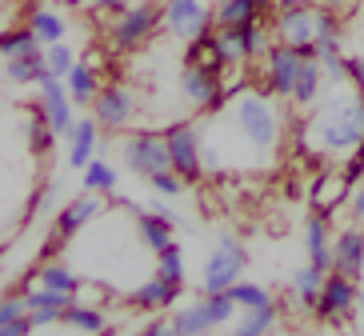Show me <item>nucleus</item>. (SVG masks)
I'll use <instances>...</instances> for the list:
<instances>
[{
  "mask_svg": "<svg viewBox=\"0 0 364 336\" xmlns=\"http://www.w3.org/2000/svg\"><path fill=\"white\" fill-rule=\"evenodd\" d=\"M181 288H184V284H172V281H164L161 272H152V281H144L140 288H132L129 304L136 308V313H144V316L172 313V308H176V296H181Z\"/></svg>",
  "mask_w": 364,
  "mask_h": 336,
  "instance_id": "nucleus-18",
  "label": "nucleus"
},
{
  "mask_svg": "<svg viewBox=\"0 0 364 336\" xmlns=\"http://www.w3.org/2000/svg\"><path fill=\"white\" fill-rule=\"evenodd\" d=\"M48 76V65H44V48L36 53H24V56H9L4 60V80L12 88H28V85H41Z\"/></svg>",
  "mask_w": 364,
  "mask_h": 336,
  "instance_id": "nucleus-26",
  "label": "nucleus"
},
{
  "mask_svg": "<svg viewBox=\"0 0 364 336\" xmlns=\"http://www.w3.org/2000/svg\"><path fill=\"white\" fill-rule=\"evenodd\" d=\"M264 4H277V0H264Z\"/></svg>",
  "mask_w": 364,
  "mask_h": 336,
  "instance_id": "nucleus-53",
  "label": "nucleus"
},
{
  "mask_svg": "<svg viewBox=\"0 0 364 336\" xmlns=\"http://www.w3.org/2000/svg\"><path fill=\"white\" fill-rule=\"evenodd\" d=\"M120 161H124V168L136 176H144L149 180L152 173H164V168H172V148H168V136L156 129H140L132 132V136H124V144H120Z\"/></svg>",
  "mask_w": 364,
  "mask_h": 336,
  "instance_id": "nucleus-9",
  "label": "nucleus"
},
{
  "mask_svg": "<svg viewBox=\"0 0 364 336\" xmlns=\"http://www.w3.org/2000/svg\"><path fill=\"white\" fill-rule=\"evenodd\" d=\"M100 124L97 116L88 112V116L76 120V129L68 132V168H85L88 161H97L100 156Z\"/></svg>",
  "mask_w": 364,
  "mask_h": 336,
  "instance_id": "nucleus-21",
  "label": "nucleus"
},
{
  "mask_svg": "<svg viewBox=\"0 0 364 336\" xmlns=\"http://www.w3.org/2000/svg\"><path fill=\"white\" fill-rule=\"evenodd\" d=\"M360 4H364V0H360Z\"/></svg>",
  "mask_w": 364,
  "mask_h": 336,
  "instance_id": "nucleus-54",
  "label": "nucleus"
},
{
  "mask_svg": "<svg viewBox=\"0 0 364 336\" xmlns=\"http://www.w3.org/2000/svg\"><path fill=\"white\" fill-rule=\"evenodd\" d=\"M28 316H33L36 328H53V325H60V316L65 313H28Z\"/></svg>",
  "mask_w": 364,
  "mask_h": 336,
  "instance_id": "nucleus-48",
  "label": "nucleus"
},
{
  "mask_svg": "<svg viewBox=\"0 0 364 336\" xmlns=\"http://www.w3.org/2000/svg\"><path fill=\"white\" fill-rule=\"evenodd\" d=\"M161 28H164V4H156V0H136V4H129L124 12L112 16L108 44H112L117 53H136V48H144Z\"/></svg>",
  "mask_w": 364,
  "mask_h": 336,
  "instance_id": "nucleus-3",
  "label": "nucleus"
},
{
  "mask_svg": "<svg viewBox=\"0 0 364 336\" xmlns=\"http://www.w3.org/2000/svg\"><path fill=\"white\" fill-rule=\"evenodd\" d=\"M28 281H33V284H48V288H65V293H73V296L80 293V276H76L73 264L60 261V256H56V261H41V269H36Z\"/></svg>",
  "mask_w": 364,
  "mask_h": 336,
  "instance_id": "nucleus-30",
  "label": "nucleus"
},
{
  "mask_svg": "<svg viewBox=\"0 0 364 336\" xmlns=\"http://www.w3.org/2000/svg\"><path fill=\"white\" fill-rule=\"evenodd\" d=\"M24 296H28V313H65L68 304L76 300L73 293H65V288H48V284H28Z\"/></svg>",
  "mask_w": 364,
  "mask_h": 336,
  "instance_id": "nucleus-34",
  "label": "nucleus"
},
{
  "mask_svg": "<svg viewBox=\"0 0 364 336\" xmlns=\"http://www.w3.org/2000/svg\"><path fill=\"white\" fill-rule=\"evenodd\" d=\"M28 332H36L33 316H21V320H4V325H0V336H28Z\"/></svg>",
  "mask_w": 364,
  "mask_h": 336,
  "instance_id": "nucleus-46",
  "label": "nucleus"
},
{
  "mask_svg": "<svg viewBox=\"0 0 364 336\" xmlns=\"http://www.w3.org/2000/svg\"><path fill=\"white\" fill-rule=\"evenodd\" d=\"M280 325V308L272 300L257 304V308H240V316L232 320V332L236 336H264Z\"/></svg>",
  "mask_w": 364,
  "mask_h": 336,
  "instance_id": "nucleus-29",
  "label": "nucleus"
},
{
  "mask_svg": "<svg viewBox=\"0 0 364 336\" xmlns=\"http://www.w3.org/2000/svg\"><path fill=\"white\" fill-rule=\"evenodd\" d=\"M44 65H48V76L65 80V76L76 68V53H73V44H65V40L48 44V48H44Z\"/></svg>",
  "mask_w": 364,
  "mask_h": 336,
  "instance_id": "nucleus-38",
  "label": "nucleus"
},
{
  "mask_svg": "<svg viewBox=\"0 0 364 336\" xmlns=\"http://www.w3.org/2000/svg\"><path fill=\"white\" fill-rule=\"evenodd\" d=\"M348 196H353V185L344 173H316L309 185V208L321 217H332L341 205H348Z\"/></svg>",
  "mask_w": 364,
  "mask_h": 336,
  "instance_id": "nucleus-17",
  "label": "nucleus"
},
{
  "mask_svg": "<svg viewBox=\"0 0 364 336\" xmlns=\"http://www.w3.org/2000/svg\"><path fill=\"white\" fill-rule=\"evenodd\" d=\"M181 88L184 104L196 112V116H216V112H225L228 104V92H225V72L220 68H208V65H184L181 68Z\"/></svg>",
  "mask_w": 364,
  "mask_h": 336,
  "instance_id": "nucleus-6",
  "label": "nucleus"
},
{
  "mask_svg": "<svg viewBox=\"0 0 364 336\" xmlns=\"http://www.w3.org/2000/svg\"><path fill=\"white\" fill-rule=\"evenodd\" d=\"M53 205H56V185H44L41 193L33 196V205L24 208V220H33V217H41V212H48Z\"/></svg>",
  "mask_w": 364,
  "mask_h": 336,
  "instance_id": "nucleus-42",
  "label": "nucleus"
},
{
  "mask_svg": "<svg viewBox=\"0 0 364 336\" xmlns=\"http://www.w3.org/2000/svg\"><path fill=\"white\" fill-rule=\"evenodd\" d=\"M348 212H353L356 224H364V180L353 185V196H348Z\"/></svg>",
  "mask_w": 364,
  "mask_h": 336,
  "instance_id": "nucleus-47",
  "label": "nucleus"
},
{
  "mask_svg": "<svg viewBox=\"0 0 364 336\" xmlns=\"http://www.w3.org/2000/svg\"><path fill=\"white\" fill-rule=\"evenodd\" d=\"M252 88V72H248V65H228L225 68V92L228 100L240 97V92H248Z\"/></svg>",
  "mask_w": 364,
  "mask_h": 336,
  "instance_id": "nucleus-41",
  "label": "nucleus"
},
{
  "mask_svg": "<svg viewBox=\"0 0 364 336\" xmlns=\"http://www.w3.org/2000/svg\"><path fill=\"white\" fill-rule=\"evenodd\" d=\"M80 185H85L88 193L117 196V188H120V173H117V164H108L105 156H97V161H88L85 168H80Z\"/></svg>",
  "mask_w": 364,
  "mask_h": 336,
  "instance_id": "nucleus-31",
  "label": "nucleus"
},
{
  "mask_svg": "<svg viewBox=\"0 0 364 336\" xmlns=\"http://www.w3.org/2000/svg\"><path fill=\"white\" fill-rule=\"evenodd\" d=\"M356 304H360V281L348 276V272L332 269L312 316H316L321 325H328V328H341V325H348V320L356 316Z\"/></svg>",
  "mask_w": 364,
  "mask_h": 336,
  "instance_id": "nucleus-10",
  "label": "nucleus"
},
{
  "mask_svg": "<svg viewBox=\"0 0 364 336\" xmlns=\"http://www.w3.org/2000/svg\"><path fill=\"white\" fill-rule=\"evenodd\" d=\"M88 112L97 116V124L105 132H124V129H132V120H136L140 100H136V92H132L129 85H105L100 97H97V104H92Z\"/></svg>",
  "mask_w": 364,
  "mask_h": 336,
  "instance_id": "nucleus-12",
  "label": "nucleus"
},
{
  "mask_svg": "<svg viewBox=\"0 0 364 336\" xmlns=\"http://www.w3.org/2000/svg\"><path fill=\"white\" fill-rule=\"evenodd\" d=\"M344 68H348V85H353L356 92H364V53L348 56V60H344Z\"/></svg>",
  "mask_w": 364,
  "mask_h": 336,
  "instance_id": "nucleus-44",
  "label": "nucleus"
},
{
  "mask_svg": "<svg viewBox=\"0 0 364 336\" xmlns=\"http://www.w3.org/2000/svg\"><path fill=\"white\" fill-rule=\"evenodd\" d=\"M277 4H264V0H216L213 4V16H216V28H240V24H252V21H268Z\"/></svg>",
  "mask_w": 364,
  "mask_h": 336,
  "instance_id": "nucleus-22",
  "label": "nucleus"
},
{
  "mask_svg": "<svg viewBox=\"0 0 364 336\" xmlns=\"http://www.w3.org/2000/svg\"><path fill=\"white\" fill-rule=\"evenodd\" d=\"M68 92H73V100L80 104V109H92L100 97V88H105V72L100 68H92L88 60H76V68L65 76Z\"/></svg>",
  "mask_w": 364,
  "mask_h": 336,
  "instance_id": "nucleus-24",
  "label": "nucleus"
},
{
  "mask_svg": "<svg viewBox=\"0 0 364 336\" xmlns=\"http://www.w3.org/2000/svg\"><path fill=\"white\" fill-rule=\"evenodd\" d=\"M272 100L277 97H268L264 88H248V92H240V97L228 100L225 112H216L220 124H225L252 156H260V161H272V156H277L280 132H284L280 109L272 104Z\"/></svg>",
  "mask_w": 364,
  "mask_h": 336,
  "instance_id": "nucleus-2",
  "label": "nucleus"
},
{
  "mask_svg": "<svg viewBox=\"0 0 364 336\" xmlns=\"http://www.w3.org/2000/svg\"><path fill=\"white\" fill-rule=\"evenodd\" d=\"M228 296L236 300V308H257V304H268V300H272V293H268V288H260V284H248V281H236L232 288H228Z\"/></svg>",
  "mask_w": 364,
  "mask_h": 336,
  "instance_id": "nucleus-39",
  "label": "nucleus"
},
{
  "mask_svg": "<svg viewBox=\"0 0 364 336\" xmlns=\"http://www.w3.org/2000/svg\"><path fill=\"white\" fill-rule=\"evenodd\" d=\"M92 12H105V16H117V12H124L129 4H136V0H85Z\"/></svg>",
  "mask_w": 364,
  "mask_h": 336,
  "instance_id": "nucleus-45",
  "label": "nucleus"
},
{
  "mask_svg": "<svg viewBox=\"0 0 364 336\" xmlns=\"http://www.w3.org/2000/svg\"><path fill=\"white\" fill-rule=\"evenodd\" d=\"M321 4H332V9H348V4H356V0H321Z\"/></svg>",
  "mask_w": 364,
  "mask_h": 336,
  "instance_id": "nucleus-51",
  "label": "nucleus"
},
{
  "mask_svg": "<svg viewBox=\"0 0 364 336\" xmlns=\"http://www.w3.org/2000/svg\"><path fill=\"white\" fill-rule=\"evenodd\" d=\"M136 237L149 252H161L176 240V212L172 208H152V212H136Z\"/></svg>",
  "mask_w": 364,
  "mask_h": 336,
  "instance_id": "nucleus-19",
  "label": "nucleus"
},
{
  "mask_svg": "<svg viewBox=\"0 0 364 336\" xmlns=\"http://www.w3.org/2000/svg\"><path fill=\"white\" fill-rule=\"evenodd\" d=\"M304 60H309V56L300 53L296 44L277 40L272 48H268V56L257 65V68H260V80H257V85L264 88L268 97L292 100V88H296V76H300V68H304Z\"/></svg>",
  "mask_w": 364,
  "mask_h": 336,
  "instance_id": "nucleus-8",
  "label": "nucleus"
},
{
  "mask_svg": "<svg viewBox=\"0 0 364 336\" xmlns=\"http://www.w3.org/2000/svg\"><path fill=\"white\" fill-rule=\"evenodd\" d=\"M60 325H65L68 332H85V336H92V332H108V328H112V320L105 316V308H100V304L73 300V304L65 308V316H60Z\"/></svg>",
  "mask_w": 364,
  "mask_h": 336,
  "instance_id": "nucleus-25",
  "label": "nucleus"
},
{
  "mask_svg": "<svg viewBox=\"0 0 364 336\" xmlns=\"http://www.w3.org/2000/svg\"><path fill=\"white\" fill-rule=\"evenodd\" d=\"M289 4H321V0H277V9H289Z\"/></svg>",
  "mask_w": 364,
  "mask_h": 336,
  "instance_id": "nucleus-50",
  "label": "nucleus"
},
{
  "mask_svg": "<svg viewBox=\"0 0 364 336\" xmlns=\"http://www.w3.org/2000/svg\"><path fill=\"white\" fill-rule=\"evenodd\" d=\"M332 224L328 217H321V212H312L309 220H304V256H309L312 264H321V269L332 272Z\"/></svg>",
  "mask_w": 364,
  "mask_h": 336,
  "instance_id": "nucleus-23",
  "label": "nucleus"
},
{
  "mask_svg": "<svg viewBox=\"0 0 364 336\" xmlns=\"http://www.w3.org/2000/svg\"><path fill=\"white\" fill-rule=\"evenodd\" d=\"M65 244H68V240H65V237H60V232H56V228H53V232H48V237L41 240V261H56V256H60V249H65Z\"/></svg>",
  "mask_w": 364,
  "mask_h": 336,
  "instance_id": "nucleus-43",
  "label": "nucleus"
},
{
  "mask_svg": "<svg viewBox=\"0 0 364 336\" xmlns=\"http://www.w3.org/2000/svg\"><path fill=\"white\" fill-rule=\"evenodd\" d=\"M164 136H168V148H172V168L188 185H200L204 173H208V161H204V129L196 120H172V124H164Z\"/></svg>",
  "mask_w": 364,
  "mask_h": 336,
  "instance_id": "nucleus-7",
  "label": "nucleus"
},
{
  "mask_svg": "<svg viewBox=\"0 0 364 336\" xmlns=\"http://www.w3.org/2000/svg\"><path fill=\"white\" fill-rule=\"evenodd\" d=\"M85 60L92 68H100V72H105V53H97V48H92V53H85Z\"/></svg>",
  "mask_w": 364,
  "mask_h": 336,
  "instance_id": "nucleus-49",
  "label": "nucleus"
},
{
  "mask_svg": "<svg viewBox=\"0 0 364 336\" xmlns=\"http://www.w3.org/2000/svg\"><path fill=\"white\" fill-rule=\"evenodd\" d=\"M56 141H60V132L44 120L41 109H33V116L24 124V144H28V152H33V156H48V152L56 148Z\"/></svg>",
  "mask_w": 364,
  "mask_h": 336,
  "instance_id": "nucleus-32",
  "label": "nucleus"
},
{
  "mask_svg": "<svg viewBox=\"0 0 364 336\" xmlns=\"http://www.w3.org/2000/svg\"><path fill=\"white\" fill-rule=\"evenodd\" d=\"M149 188H152L156 196H181L184 188H188V180H184L176 168H164V173H152V176H149Z\"/></svg>",
  "mask_w": 364,
  "mask_h": 336,
  "instance_id": "nucleus-40",
  "label": "nucleus"
},
{
  "mask_svg": "<svg viewBox=\"0 0 364 336\" xmlns=\"http://www.w3.org/2000/svg\"><path fill=\"white\" fill-rule=\"evenodd\" d=\"M324 281H328V269H321V264H300L296 272H292L289 281V308L296 304V308H304V313H316V300H321L324 293Z\"/></svg>",
  "mask_w": 364,
  "mask_h": 336,
  "instance_id": "nucleus-20",
  "label": "nucleus"
},
{
  "mask_svg": "<svg viewBox=\"0 0 364 336\" xmlns=\"http://www.w3.org/2000/svg\"><path fill=\"white\" fill-rule=\"evenodd\" d=\"M156 272H161L164 281H172V284H184V276H188V269H184V249L172 240L168 249H161L156 252Z\"/></svg>",
  "mask_w": 364,
  "mask_h": 336,
  "instance_id": "nucleus-37",
  "label": "nucleus"
},
{
  "mask_svg": "<svg viewBox=\"0 0 364 336\" xmlns=\"http://www.w3.org/2000/svg\"><path fill=\"white\" fill-rule=\"evenodd\" d=\"M332 269L336 272H348L360 281L364 276V224H344L336 228V237H332Z\"/></svg>",
  "mask_w": 364,
  "mask_h": 336,
  "instance_id": "nucleus-16",
  "label": "nucleus"
},
{
  "mask_svg": "<svg viewBox=\"0 0 364 336\" xmlns=\"http://www.w3.org/2000/svg\"><path fill=\"white\" fill-rule=\"evenodd\" d=\"M277 40L296 44V48H309L316 40V4H289V9H272L268 16Z\"/></svg>",
  "mask_w": 364,
  "mask_h": 336,
  "instance_id": "nucleus-15",
  "label": "nucleus"
},
{
  "mask_svg": "<svg viewBox=\"0 0 364 336\" xmlns=\"http://www.w3.org/2000/svg\"><path fill=\"white\" fill-rule=\"evenodd\" d=\"M356 313H360V320H364V288H360V304H356Z\"/></svg>",
  "mask_w": 364,
  "mask_h": 336,
  "instance_id": "nucleus-52",
  "label": "nucleus"
},
{
  "mask_svg": "<svg viewBox=\"0 0 364 336\" xmlns=\"http://www.w3.org/2000/svg\"><path fill=\"white\" fill-rule=\"evenodd\" d=\"M324 65L316 60V56H309L304 60V68H300V76H296V88H292V104L296 109H316L321 104V92H324Z\"/></svg>",
  "mask_w": 364,
  "mask_h": 336,
  "instance_id": "nucleus-27",
  "label": "nucleus"
},
{
  "mask_svg": "<svg viewBox=\"0 0 364 336\" xmlns=\"http://www.w3.org/2000/svg\"><path fill=\"white\" fill-rule=\"evenodd\" d=\"M36 48H44V44L36 40V33L28 28V24H21V28H4V36H0V53H4V60H9V56L36 53Z\"/></svg>",
  "mask_w": 364,
  "mask_h": 336,
  "instance_id": "nucleus-36",
  "label": "nucleus"
},
{
  "mask_svg": "<svg viewBox=\"0 0 364 336\" xmlns=\"http://www.w3.org/2000/svg\"><path fill=\"white\" fill-rule=\"evenodd\" d=\"M216 28L213 4L208 0H164V33L176 40H196L200 33Z\"/></svg>",
  "mask_w": 364,
  "mask_h": 336,
  "instance_id": "nucleus-11",
  "label": "nucleus"
},
{
  "mask_svg": "<svg viewBox=\"0 0 364 336\" xmlns=\"http://www.w3.org/2000/svg\"><path fill=\"white\" fill-rule=\"evenodd\" d=\"M236 316H240V308H236V300L228 293H200L196 300L181 304L172 313V328H176V336H200V332L232 325Z\"/></svg>",
  "mask_w": 364,
  "mask_h": 336,
  "instance_id": "nucleus-4",
  "label": "nucleus"
},
{
  "mask_svg": "<svg viewBox=\"0 0 364 336\" xmlns=\"http://www.w3.org/2000/svg\"><path fill=\"white\" fill-rule=\"evenodd\" d=\"M28 28L36 33V40L48 48V44L56 40H65L68 36V21H65V12L53 9V4H36V9H28Z\"/></svg>",
  "mask_w": 364,
  "mask_h": 336,
  "instance_id": "nucleus-28",
  "label": "nucleus"
},
{
  "mask_svg": "<svg viewBox=\"0 0 364 336\" xmlns=\"http://www.w3.org/2000/svg\"><path fill=\"white\" fill-rule=\"evenodd\" d=\"M360 141H364V92H356L353 85L332 88L324 104H316V112L304 124V148L312 156L344 161L360 148Z\"/></svg>",
  "mask_w": 364,
  "mask_h": 336,
  "instance_id": "nucleus-1",
  "label": "nucleus"
},
{
  "mask_svg": "<svg viewBox=\"0 0 364 336\" xmlns=\"http://www.w3.org/2000/svg\"><path fill=\"white\" fill-rule=\"evenodd\" d=\"M184 65H208V68H220V72H225L228 60L220 56V48H216V28H208V33H200L196 40L184 44Z\"/></svg>",
  "mask_w": 364,
  "mask_h": 336,
  "instance_id": "nucleus-33",
  "label": "nucleus"
},
{
  "mask_svg": "<svg viewBox=\"0 0 364 336\" xmlns=\"http://www.w3.org/2000/svg\"><path fill=\"white\" fill-rule=\"evenodd\" d=\"M216 48L228 65H248V44H245V28H216Z\"/></svg>",
  "mask_w": 364,
  "mask_h": 336,
  "instance_id": "nucleus-35",
  "label": "nucleus"
},
{
  "mask_svg": "<svg viewBox=\"0 0 364 336\" xmlns=\"http://www.w3.org/2000/svg\"><path fill=\"white\" fill-rule=\"evenodd\" d=\"M105 200H108L105 193H88V188H85V193H76V196H68L65 205L56 208L53 228H56V232H60L65 240L80 237V232H85V228L92 224L100 212H105Z\"/></svg>",
  "mask_w": 364,
  "mask_h": 336,
  "instance_id": "nucleus-14",
  "label": "nucleus"
},
{
  "mask_svg": "<svg viewBox=\"0 0 364 336\" xmlns=\"http://www.w3.org/2000/svg\"><path fill=\"white\" fill-rule=\"evenodd\" d=\"M33 109H41L44 112V120L53 124L60 136H68V132L76 129V100H73V92H68V85L65 80H56V76H44L41 85H36V104Z\"/></svg>",
  "mask_w": 364,
  "mask_h": 336,
  "instance_id": "nucleus-13",
  "label": "nucleus"
},
{
  "mask_svg": "<svg viewBox=\"0 0 364 336\" xmlns=\"http://www.w3.org/2000/svg\"><path fill=\"white\" fill-rule=\"evenodd\" d=\"M245 269H248L245 240L232 237V232H220L200 269V293H228L236 281H245Z\"/></svg>",
  "mask_w": 364,
  "mask_h": 336,
  "instance_id": "nucleus-5",
  "label": "nucleus"
}]
</instances>
